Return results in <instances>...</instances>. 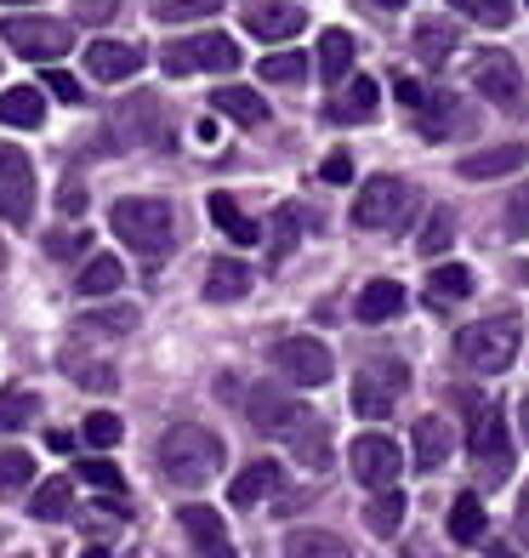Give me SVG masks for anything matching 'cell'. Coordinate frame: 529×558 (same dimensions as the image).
Masks as SVG:
<instances>
[{
	"label": "cell",
	"instance_id": "7a4b0ae2",
	"mask_svg": "<svg viewBox=\"0 0 529 558\" xmlns=\"http://www.w3.org/2000/svg\"><path fill=\"white\" fill-rule=\"evenodd\" d=\"M109 222L143 263L171 257V245H176V211L165 206V199H120V206L109 211Z\"/></svg>",
	"mask_w": 529,
	"mask_h": 558
},
{
	"label": "cell",
	"instance_id": "74e56055",
	"mask_svg": "<svg viewBox=\"0 0 529 558\" xmlns=\"http://www.w3.org/2000/svg\"><path fill=\"white\" fill-rule=\"evenodd\" d=\"M472 291V268H462V263H444V268H433V279H427V296L433 302H462Z\"/></svg>",
	"mask_w": 529,
	"mask_h": 558
},
{
	"label": "cell",
	"instance_id": "603a6c76",
	"mask_svg": "<svg viewBox=\"0 0 529 558\" xmlns=\"http://www.w3.org/2000/svg\"><path fill=\"white\" fill-rule=\"evenodd\" d=\"M211 109L222 114V120H234V125H268V104L250 86H222L217 97H211Z\"/></svg>",
	"mask_w": 529,
	"mask_h": 558
},
{
	"label": "cell",
	"instance_id": "5b68a950",
	"mask_svg": "<svg viewBox=\"0 0 529 558\" xmlns=\"http://www.w3.org/2000/svg\"><path fill=\"white\" fill-rule=\"evenodd\" d=\"M472 473L484 490L507 485V473H513V427L495 404H484V416H472Z\"/></svg>",
	"mask_w": 529,
	"mask_h": 558
},
{
	"label": "cell",
	"instance_id": "f907efd6",
	"mask_svg": "<svg viewBox=\"0 0 529 558\" xmlns=\"http://www.w3.org/2000/svg\"><path fill=\"white\" fill-rule=\"evenodd\" d=\"M507 234H529V183L507 199Z\"/></svg>",
	"mask_w": 529,
	"mask_h": 558
},
{
	"label": "cell",
	"instance_id": "ab89813d",
	"mask_svg": "<svg viewBox=\"0 0 529 558\" xmlns=\"http://www.w3.org/2000/svg\"><path fill=\"white\" fill-rule=\"evenodd\" d=\"M137 325V308H97V314H86V319H74V331H103V337H125Z\"/></svg>",
	"mask_w": 529,
	"mask_h": 558
},
{
	"label": "cell",
	"instance_id": "ac0fdd59",
	"mask_svg": "<svg viewBox=\"0 0 529 558\" xmlns=\"http://www.w3.org/2000/svg\"><path fill=\"white\" fill-rule=\"evenodd\" d=\"M86 69H91V81H132V74L143 69V46H132V40H91Z\"/></svg>",
	"mask_w": 529,
	"mask_h": 558
},
{
	"label": "cell",
	"instance_id": "d4e9b609",
	"mask_svg": "<svg viewBox=\"0 0 529 558\" xmlns=\"http://www.w3.org/2000/svg\"><path fill=\"white\" fill-rule=\"evenodd\" d=\"M273 490H280V468H273V462H250L234 485H229V501H234V507H257V501H268Z\"/></svg>",
	"mask_w": 529,
	"mask_h": 558
},
{
	"label": "cell",
	"instance_id": "f5cc1de1",
	"mask_svg": "<svg viewBox=\"0 0 529 558\" xmlns=\"http://www.w3.org/2000/svg\"><path fill=\"white\" fill-rule=\"evenodd\" d=\"M319 177H324V183H347V177H353V160H347V155H331V160L319 166Z\"/></svg>",
	"mask_w": 529,
	"mask_h": 558
},
{
	"label": "cell",
	"instance_id": "7dc6e473",
	"mask_svg": "<svg viewBox=\"0 0 529 558\" xmlns=\"http://www.w3.org/2000/svg\"><path fill=\"white\" fill-rule=\"evenodd\" d=\"M46 92H52L58 104H86V86L74 81V74H63V69H46Z\"/></svg>",
	"mask_w": 529,
	"mask_h": 558
},
{
	"label": "cell",
	"instance_id": "8992f818",
	"mask_svg": "<svg viewBox=\"0 0 529 558\" xmlns=\"http://www.w3.org/2000/svg\"><path fill=\"white\" fill-rule=\"evenodd\" d=\"M160 69L165 74H199V69H211V74H234L239 69V46H234V35H194V40H171V46H160Z\"/></svg>",
	"mask_w": 529,
	"mask_h": 558
},
{
	"label": "cell",
	"instance_id": "e575fe53",
	"mask_svg": "<svg viewBox=\"0 0 529 558\" xmlns=\"http://www.w3.org/2000/svg\"><path fill=\"white\" fill-rule=\"evenodd\" d=\"M365 524L376 530V536H398V524H405V496H398V485L376 490V501L365 507Z\"/></svg>",
	"mask_w": 529,
	"mask_h": 558
},
{
	"label": "cell",
	"instance_id": "6f0895ef",
	"mask_svg": "<svg viewBox=\"0 0 529 558\" xmlns=\"http://www.w3.org/2000/svg\"><path fill=\"white\" fill-rule=\"evenodd\" d=\"M81 558H109V547H103V542H91V536H86V547H81Z\"/></svg>",
	"mask_w": 529,
	"mask_h": 558
},
{
	"label": "cell",
	"instance_id": "d6986e66",
	"mask_svg": "<svg viewBox=\"0 0 529 558\" xmlns=\"http://www.w3.org/2000/svg\"><path fill=\"white\" fill-rule=\"evenodd\" d=\"M529 160L524 143H501V148H478V155H462L456 160V177H467V183H484V177H507Z\"/></svg>",
	"mask_w": 529,
	"mask_h": 558
},
{
	"label": "cell",
	"instance_id": "4fadbf2b",
	"mask_svg": "<svg viewBox=\"0 0 529 558\" xmlns=\"http://www.w3.org/2000/svg\"><path fill=\"white\" fill-rule=\"evenodd\" d=\"M245 416H250V427H257V434H285V439H291L313 411H308V404H302L296 393L262 383V388H250V393H245Z\"/></svg>",
	"mask_w": 529,
	"mask_h": 558
},
{
	"label": "cell",
	"instance_id": "9a60e30c",
	"mask_svg": "<svg viewBox=\"0 0 529 558\" xmlns=\"http://www.w3.org/2000/svg\"><path fill=\"white\" fill-rule=\"evenodd\" d=\"M176 519H183V536L194 542V558H239V553H234V542H229V524H222L217 507L188 501Z\"/></svg>",
	"mask_w": 529,
	"mask_h": 558
},
{
	"label": "cell",
	"instance_id": "d6a6232c",
	"mask_svg": "<svg viewBox=\"0 0 529 558\" xmlns=\"http://www.w3.org/2000/svg\"><path fill=\"white\" fill-rule=\"evenodd\" d=\"M484 501H478L472 490L467 496H456V501H450V542H462V547H472L478 536H484Z\"/></svg>",
	"mask_w": 529,
	"mask_h": 558
},
{
	"label": "cell",
	"instance_id": "bcb514c9",
	"mask_svg": "<svg viewBox=\"0 0 529 558\" xmlns=\"http://www.w3.org/2000/svg\"><path fill=\"white\" fill-rule=\"evenodd\" d=\"M69 376H74L81 388H97V393H114V383H120L109 365H86V360H74V353H69Z\"/></svg>",
	"mask_w": 529,
	"mask_h": 558
},
{
	"label": "cell",
	"instance_id": "7c38bea8",
	"mask_svg": "<svg viewBox=\"0 0 529 558\" xmlns=\"http://www.w3.org/2000/svg\"><path fill=\"white\" fill-rule=\"evenodd\" d=\"M347 468H353L359 485L387 490V485H398V473H405V450H398L387 434H359L347 445Z\"/></svg>",
	"mask_w": 529,
	"mask_h": 558
},
{
	"label": "cell",
	"instance_id": "f1b7e54d",
	"mask_svg": "<svg viewBox=\"0 0 529 558\" xmlns=\"http://www.w3.org/2000/svg\"><path fill=\"white\" fill-rule=\"evenodd\" d=\"M376 104H382V86H376V81H365V74H359V81L347 86V97H342V104H331V120H336V125H359V120H376Z\"/></svg>",
	"mask_w": 529,
	"mask_h": 558
},
{
	"label": "cell",
	"instance_id": "681fc988",
	"mask_svg": "<svg viewBox=\"0 0 529 558\" xmlns=\"http://www.w3.org/2000/svg\"><path fill=\"white\" fill-rule=\"evenodd\" d=\"M86 240H91V234H81V228H63V234L46 240V251H52V257H81Z\"/></svg>",
	"mask_w": 529,
	"mask_h": 558
},
{
	"label": "cell",
	"instance_id": "cb8c5ba5",
	"mask_svg": "<svg viewBox=\"0 0 529 558\" xmlns=\"http://www.w3.org/2000/svg\"><path fill=\"white\" fill-rule=\"evenodd\" d=\"M291 450H296V462H302V468L324 473V468H331V427H324L319 416H308V422H302L296 434H291Z\"/></svg>",
	"mask_w": 529,
	"mask_h": 558
},
{
	"label": "cell",
	"instance_id": "9f6ffc18",
	"mask_svg": "<svg viewBox=\"0 0 529 558\" xmlns=\"http://www.w3.org/2000/svg\"><path fill=\"white\" fill-rule=\"evenodd\" d=\"M518 536L529 542V485H524V496H518Z\"/></svg>",
	"mask_w": 529,
	"mask_h": 558
},
{
	"label": "cell",
	"instance_id": "1f68e13d",
	"mask_svg": "<svg viewBox=\"0 0 529 558\" xmlns=\"http://www.w3.org/2000/svg\"><path fill=\"white\" fill-rule=\"evenodd\" d=\"M120 279H125L120 257H86V268L74 274V291H81V296H114Z\"/></svg>",
	"mask_w": 529,
	"mask_h": 558
},
{
	"label": "cell",
	"instance_id": "4dcf8cb0",
	"mask_svg": "<svg viewBox=\"0 0 529 558\" xmlns=\"http://www.w3.org/2000/svg\"><path fill=\"white\" fill-rule=\"evenodd\" d=\"M319 74L331 86H342V74H353V35L347 29H324L319 35Z\"/></svg>",
	"mask_w": 529,
	"mask_h": 558
},
{
	"label": "cell",
	"instance_id": "30bf717a",
	"mask_svg": "<svg viewBox=\"0 0 529 558\" xmlns=\"http://www.w3.org/2000/svg\"><path fill=\"white\" fill-rule=\"evenodd\" d=\"M0 40H7L17 58L46 63V58H63L69 52L74 29H69V23H58V17H7V23H0Z\"/></svg>",
	"mask_w": 529,
	"mask_h": 558
},
{
	"label": "cell",
	"instance_id": "ffe728a7",
	"mask_svg": "<svg viewBox=\"0 0 529 558\" xmlns=\"http://www.w3.org/2000/svg\"><path fill=\"white\" fill-rule=\"evenodd\" d=\"M40 120H46V92L40 86H7V92H0V125L35 132Z\"/></svg>",
	"mask_w": 529,
	"mask_h": 558
},
{
	"label": "cell",
	"instance_id": "11a10c76",
	"mask_svg": "<svg viewBox=\"0 0 529 558\" xmlns=\"http://www.w3.org/2000/svg\"><path fill=\"white\" fill-rule=\"evenodd\" d=\"M393 92H398V104H405V109H421V104H427V92H421L416 81H398Z\"/></svg>",
	"mask_w": 529,
	"mask_h": 558
},
{
	"label": "cell",
	"instance_id": "6125c7cd",
	"mask_svg": "<svg viewBox=\"0 0 529 558\" xmlns=\"http://www.w3.org/2000/svg\"><path fill=\"white\" fill-rule=\"evenodd\" d=\"M376 7H405V0H376Z\"/></svg>",
	"mask_w": 529,
	"mask_h": 558
},
{
	"label": "cell",
	"instance_id": "277c9868",
	"mask_svg": "<svg viewBox=\"0 0 529 558\" xmlns=\"http://www.w3.org/2000/svg\"><path fill=\"white\" fill-rule=\"evenodd\" d=\"M416 206H421L416 183H405V177H370L365 194L353 199V222L376 228V234H398V228H410Z\"/></svg>",
	"mask_w": 529,
	"mask_h": 558
},
{
	"label": "cell",
	"instance_id": "be15d7a7",
	"mask_svg": "<svg viewBox=\"0 0 529 558\" xmlns=\"http://www.w3.org/2000/svg\"><path fill=\"white\" fill-rule=\"evenodd\" d=\"M12 7H29V0H12Z\"/></svg>",
	"mask_w": 529,
	"mask_h": 558
},
{
	"label": "cell",
	"instance_id": "3957f363",
	"mask_svg": "<svg viewBox=\"0 0 529 558\" xmlns=\"http://www.w3.org/2000/svg\"><path fill=\"white\" fill-rule=\"evenodd\" d=\"M518 342H524V325L513 314H495V319H472L456 331V360L478 376H495L518 360Z\"/></svg>",
	"mask_w": 529,
	"mask_h": 558
},
{
	"label": "cell",
	"instance_id": "83f0119b",
	"mask_svg": "<svg viewBox=\"0 0 529 558\" xmlns=\"http://www.w3.org/2000/svg\"><path fill=\"white\" fill-rule=\"evenodd\" d=\"M245 291H250V268H245V263L217 257V263L206 268V296H211V302H239Z\"/></svg>",
	"mask_w": 529,
	"mask_h": 558
},
{
	"label": "cell",
	"instance_id": "8fae6325",
	"mask_svg": "<svg viewBox=\"0 0 529 558\" xmlns=\"http://www.w3.org/2000/svg\"><path fill=\"white\" fill-rule=\"evenodd\" d=\"M273 371L296 388H324L336 376V360L319 337H285V342H273Z\"/></svg>",
	"mask_w": 529,
	"mask_h": 558
},
{
	"label": "cell",
	"instance_id": "e0dca14e",
	"mask_svg": "<svg viewBox=\"0 0 529 558\" xmlns=\"http://www.w3.org/2000/svg\"><path fill=\"white\" fill-rule=\"evenodd\" d=\"M245 29L257 35V40H296L302 29H308V12L291 7V0H268V7H250L245 12Z\"/></svg>",
	"mask_w": 529,
	"mask_h": 558
},
{
	"label": "cell",
	"instance_id": "4316f807",
	"mask_svg": "<svg viewBox=\"0 0 529 558\" xmlns=\"http://www.w3.org/2000/svg\"><path fill=\"white\" fill-rule=\"evenodd\" d=\"M285 558H353V547L336 536V530H291Z\"/></svg>",
	"mask_w": 529,
	"mask_h": 558
},
{
	"label": "cell",
	"instance_id": "680465c9",
	"mask_svg": "<svg viewBox=\"0 0 529 558\" xmlns=\"http://www.w3.org/2000/svg\"><path fill=\"white\" fill-rule=\"evenodd\" d=\"M484 553H490V558H518V553H513V547H507V542H490V547H484Z\"/></svg>",
	"mask_w": 529,
	"mask_h": 558
},
{
	"label": "cell",
	"instance_id": "9c48e42d",
	"mask_svg": "<svg viewBox=\"0 0 529 558\" xmlns=\"http://www.w3.org/2000/svg\"><path fill=\"white\" fill-rule=\"evenodd\" d=\"M114 143H125V148H137V143L171 148V120H165V104L155 92H137L114 109Z\"/></svg>",
	"mask_w": 529,
	"mask_h": 558
},
{
	"label": "cell",
	"instance_id": "5bb4252c",
	"mask_svg": "<svg viewBox=\"0 0 529 558\" xmlns=\"http://www.w3.org/2000/svg\"><path fill=\"white\" fill-rule=\"evenodd\" d=\"M35 217V166L23 148L0 143V222H29Z\"/></svg>",
	"mask_w": 529,
	"mask_h": 558
},
{
	"label": "cell",
	"instance_id": "f6af8a7d",
	"mask_svg": "<svg viewBox=\"0 0 529 558\" xmlns=\"http://www.w3.org/2000/svg\"><path fill=\"white\" fill-rule=\"evenodd\" d=\"M291 245H296V211H291V206H280V211H273V240H268V257H273V263H285V257H291Z\"/></svg>",
	"mask_w": 529,
	"mask_h": 558
},
{
	"label": "cell",
	"instance_id": "8d00e7d4",
	"mask_svg": "<svg viewBox=\"0 0 529 558\" xmlns=\"http://www.w3.org/2000/svg\"><path fill=\"white\" fill-rule=\"evenodd\" d=\"M40 416V399L29 388H12V393H0V434H17V427H29Z\"/></svg>",
	"mask_w": 529,
	"mask_h": 558
},
{
	"label": "cell",
	"instance_id": "484cf974",
	"mask_svg": "<svg viewBox=\"0 0 529 558\" xmlns=\"http://www.w3.org/2000/svg\"><path fill=\"white\" fill-rule=\"evenodd\" d=\"M206 206H211V222H217L234 245H257V240H262V228L239 211V199H234V194H211Z\"/></svg>",
	"mask_w": 529,
	"mask_h": 558
},
{
	"label": "cell",
	"instance_id": "60d3db41",
	"mask_svg": "<svg viewBox=\"0 0 529 558\" xmlns=\"http://www.w3.org/2000/svg\"><path fill=\"white\" fill-rule=\"evenodd\" d=\"M302 74H308V58H302V52H273V58H262V81H268V86H296Z\"/></svg>",
	"mask_w": 529,
	"mask_h": 558
},
{
	"label": "cell",
	"instance_id": "f35d334b",
	"mask_svg": "<svg viewBox=\"0 0 529 558\" xmlns=\"http://www.w3.org/2000/svg\"><path fill=\"white\" fill-rule=\"evenodd\" d=\"M450 245H456V222H450V211H433V217L421 222V240H416V251H421L427 263H433L439 251H450Z\"/></svg>",
	"mask_w": 529,
	"mask_h": 558
},
{
	"label": "cell",
	"instance_id": "44dd1931",
	"mask_svg": "<svg viewBox=\"0 0 529 558\" xmlns=\"http://www.w3.org/2000/svg\"><path fill=\"white\" fill-rule=\"evenodd\" d=\"M353 314H359L365 325H382L393 314H405V286H398V279H370V286L359 291V302H353Z\"/></svg>",
	"mask_w": 529,
	"mask_h": 558
},
{
	"label": "cell",
	"instance_id": "6da1fadb",
	"mask_svg": "<svg viewBox=\"0 0 529 558\" xmlns=\"http://www.w3.org/2000/svg\"><path fill=\"white\" fill-rule=\"evenodd\" d=\"M222 439L211 434V427H199V422H176L171 434L160 439V473L171 478V485H183V490H199V485H211V478L222 473Z\"/></svg>",
	"mask_w": 529,
	"mask_h": 558
},
{
	"label": "cell",
	"instance_id": "2e32d148",
	"mask_svg": "<svg viewBox=\"0 0 529 558\" xmlns=\"http://www.w3.org/2000/svg\"><path fill=\"white\" fill-rule=\"evenodd\" d=\"M416 125H421V137H433V143H439V137H462L467 125H472V109L462 104L456 92H433V97L416 109Z\"/></svg>",
	"mask_w": 529,
	"mask_h": 558
},
{
	"label": "cell",
	"instance_id": "7bdbcfd3",
	"mask_svg": "<svg viewBox=\"0 0 529 558\" xmlns=\"http://www.w3.org/2000/svg\"><path fill=\"white\" fill-rule=\"evenodd\" d=\"M81 478H86V485H97V490H109V496L125 490V473H120L114 462H103V456H86V462H81Z\"/></svg>",
	"mask_w": 529,
	"mask_h": 558
},
{
	"label": "cell",
	"instance_id": "c3c4849f",
	"mask_svg": "<svg viewBox=\"0 0 529 558\" xmlns=\"http://www.w3.org/2000/svg\"><path fill=\"white\" fill-rule=\"evenodd\" d=\"M472 23H484V29H507V23H513V0H478Z\"/></svg>",
	"mask_w": 529,
	"mask_h": 558
},
{
	"label": "cell",
	"instance_id": "ba28073f",
	"mask_svg": "<svg viewBox=\"0 0 529 558\" xmlns=\"http://www.w3.org/2000/svg\"><path fill=\"white\" fill-rule=\"evenodd\" d=\"M405 388H410L405 365H398V360H376V365H365L359 376H353V411H359L365 422H382V416H393V404L405 399Z\"/></svg>",
	"mask_w": 529,
	"mask_h": 558
},
{
	"label": "cell",
	"instance_id": "db71d44e",
	"mask_svg": "<svg viewBox=\"0 0 529 558\" xmlns=\"http://www.w3.org/2000/svg\"><path fill=\"white\" fill-rule=\"evenodd\" d=\"M63 211H69V217H81V211H86V194H81V183H74V177L63 183Z\"/></svg>",
	"mask_w": 529,
	"mask_h": 558
},
{
	"label": "cell",
	"instance_id": "836d02e7",
	"mask_svg": "<svg viewBox=\"0 0 529 558\" xmlns=\"http://www.w3.org/2000/svg\"><path fill=\"white\" fill-rule=\"evenodd\" d=\"M450 52H456V23H444V17L416 23V58L421 63H444Z\"/></svg>",
	"mask_w": 529,
	"mask_h": 558
},
{
	"label": "cell",
	"instance_id": "94428289",
	"mask_svg": "<svg viewBox=\"0 0 529 558\" xmlns=\"http://www.w3.org/2000/svg\"><path fill=\"white\" fill-rule=\"evenodd\" d=\"M450 7H456L462 17H472V7H478V0H450Z\"/></svg>",
	"mask_w": 529,
	"mask_h": 558
},
{
	"label": "cell",
	"instance_id": "52a82bcc",
	"mask_svg": "<svg viewBox=\"0 0 529 558\" xmlns=\"http://www.w3.org/2000/svg\"><path fill=\"white\" fill-rule=\"evenodd\" d=\"M472 92L484 97V104L518 114L524 109V69L513 52H501V46H484V52L472 58Z\"/></svg>",
	"mask_w": 529,
	"mask_h": 558
},
{
	"label": "cell",
	"instance_id": "b9f144b4",
	"mask_svg": "<svg viewBox=\"0 0 529 558\" xmlns=\"http://www.w3.org/2000/svg\"><path fill=\"white\" fill-rule=\"evenodd\" d=\"M222 12V0H155V17L160 23H183V17H211Z\"/></svg>",
	"mask_w": 529,
	"mask_h": 558
},
{
	"label": "cell",
	"instance_id": "ee69618b",
	"mask_svg": "<svg viewBox=\"0 0 529 558\" xmlns=\"http://www.w3.org/2000/svg\"><path fill=\"white\" fill-rule=\"evenodd\" d=\"M120 434H125V427H120V416H114V411H91V416H86V445H91V450L120 445Z\"/></svg>",
	"mask_w": 529,
	"mask_h": 558
},
{
	"label": "cell",
	"instance_id": "d590c367",
	"mask_svg": "<svg viewBox=\"0 0 529 558\" xmlns=\"http://www.w3.org/2000/svg\"><path fill=\"white\" fill-rule=\"evenodd\" d=\"M29 478H35V456H29V450H17V445L0 450V496L29 490Z\"/></svg>",
	"mask_w": 529,
	"mask_h": 558
},
{
	"label": "cell",
	"instance_id": "816d5d0a",
	"mask_svg": "<svg viewBox=\"0 0 529 558\" xmlns=\"http://www.w3.org/2000/svg\"><path fill=\"white\" fill-rule=\"evenodd\" d=\"M120 12V0H74V17L81 23H109Z\"/></svg>",
	"mask_w": 529,
	"mask_h": 558
},
{
	"label": "cell",
	"instance_id": "91938a15",
	"mask_svg": "<svg viewBox=\"0 0 529 558\" xmlns=\"http://www.w3.org/2000/svg\"><path fill=\"white\" fill-rule=\"evenodd\" d=\"M518 422H524V439H529V393L518 399Z\"/></svg>",
	"mask_w": 529,
	"mask_h": 558
},
{
	"label": "cell",
	"instance_id": "7402d4cb",
	"mask_svg": "<svg viewBox=\"0 0 529 558\" xmlns=\"http://www.w3.org/2000/svg\"><path fill=\"white\" fill-rule=\"evenodd\" d=\"M450 450H456V439H450V422L444 416H421L416 422V468L421 473H439L450 462Z\"/></svg>",
	"mask_w": 529,
	"mask_h": 558
},
{
	"label": "cell",
	"instance_id": "f546056e",
	"mask_svg": "<svg viewBox=\"0 0 529 558\" xmlns=\"http://www.w3.org/2000/svg\"><path fill=\"white\" fill-rule=\"evenodd\" d=\"M69 513H74V485H69V478H46V485L35 490V501H29V519L63 524Z\"/></svg>",
	"mask_w": 529,
	"mask_h": 558
}]
</instances>
